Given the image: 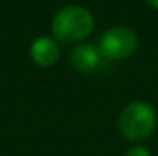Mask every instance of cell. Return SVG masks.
I'll return each instance as SVG.
<instances>
[{"mask_svg":"<svg viewBox=\"0 0 158 156\" xmlns=\"http://www.w3.org/2000/svg\"><path fill=\"white\" fill-rule=\"evenodd\" d=\"M101 62L99 49L93 47L91 44H79L71 52V64L79 72H91Z\"/></svg>","mask_w":158,"mask_h":156,"instance_id":"obj_5","label":"cell"},{"mask_svg":"<svg viewBox=\"0 0 158 156\" xmlns=\"http://www.w3.org/2000/svg\"><path fill=\"white\" fill-rule=\"evenodd\" d=\"M125 156H152V153H150V150L145 146H133L126 151Z\"/></svg>","mask_w":158,"mask_h":156,"instance_id":"obj_6","label":"cell"},{"mask_svg":"<svg viewBox=\"0 0 158 156\" xmlns=\"http://www.w3.org/2000/svg\"><path fill=\"white\" fill-rule=\"evenodd\" d=\"M118 128L130 141L146 139L156 128V113L150 104L133 101L121 111L118 118Z\"/></svg>","mask_w":158,"mask_h":156,"instance_id":"obj_2","label":"cell"},{"mask_svg":"<svg viewBox=\"0 0 158 156\" xmlns=\"http://www.w3.org/2000/svg\"><path fill=\"white\" fill-rule=\"evenodd\" d=\"M61 55L59 46L51 39V37H39L32 42L31 46V57L37 66L49 67V66L56 64Z\"/></svg>","mask_w":158,"mask_h":156,"instance_id":"obj_4","label":"cell"},{"mask_svg":"<svg viewBox=\"0 0 158 156\" xmlns=\"http://www.w3.org/2000/svg\"><path fill=\"white\" fill-rule=\"evenodd\" d=\"M94 29L91 12L81 5L61 9L52 18V32L62 42H77L86 39Z\"/></svg>","mask_w":158,"mask_h":156,"instance_id":"obj_1","label":"cell"},{"mask_svg":"<svg viewBox=\"0 0 158 156\" xmlns=\"http://www.w3.org/2000/svg\"><path fill=\"white\" fill-rule=\"evenodd\" d=\"M146 3H148V5H152L153 9H158V0H146Z\"/></svg>","mask_w":158,"mask_h":156,"instance_id":"obj_7","label":"cell"},{"mask_svg":"<svg viewBox=\"0 0 158 156\" xmlns=\"http://www.w3.org/2000/svg\"><path fill=\"white\" fill-rule=\"evenodd\" d=\"M138 37L135 30L128 27H113L106 30L99 39V54L111 61L126 59L136 50Z\"/></svg>","mask_w":158,"mask_h":156,"instance_id":"obj_3","label":"cell"}]
</instances>
